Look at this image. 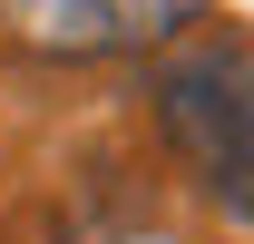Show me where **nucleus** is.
<instances>
[{
  "label": "nucleus",
  "mask_w": 254,
  "mask_h": 244,
  "mask_svg": "<svg viewBox=\"0 0 254 244\" xmlns=\"http://www.w3.org/2000/svg\"><path fill=\"white\" fill-rule=\"evenodd\" d=\"M157 127L235 225H254V49L195 39L157 68Z\"/></svg>",
  "instance_id": "f257e3e1"
},
{
  "label": "nucleus",
  "mask_w": 254,
  "mask_h": 244,
  "mask_svg": "<svg viewBox=\"0 0 254 244\" xmlns=\"http://www.w3.org/2000/svg\"><path fill=\"white\" fill-rule=\"evenodd\" d=\"M195 20L205 0H0V30L39 59H127V49H166Z\"/></svg>",
  "instance_id": "f03ea898"
}]
</instances>
